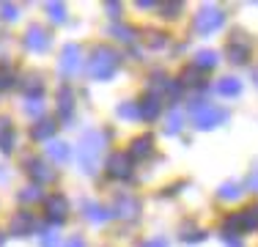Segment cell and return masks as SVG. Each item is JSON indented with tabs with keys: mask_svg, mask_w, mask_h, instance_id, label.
I'll list each match as a JSON object with an SVG mask.
<instances>
[{
	"mask_svg": "<svg viewBox=\"0 0 258 247\" xmlns=\"http://www.w3.org/2000/svg\"><path fill=\"white\" fill-rule=\"evenodd\" d=\"M154 0H138V9H154Z\"/></svg>",
	"mask_w": 258,
	"mask_h": 247,
	"instance_id": "bcb514c9",
	"label": "cell"
},
{
	"mask_svg": "<svg viewBox=\"0 0 258 247\" xmlns=\"http://www.w3.org/2000/svg\"><path fill=\"white\" fill-rule=\"evenodd\" d=\"M22 91H25L28 99H41V94H44V77L41 74H28L25 83H22Z\"/></svg>",
	"mask_w": 258,
	"mask_h": 247,
	"instance_id": "d6986e66",
	"label": "cell"
},
{
	"mask_svg": "<svg viewBox=\"0 0 258 247\" xmlns=\"http://www.w3.org/2000/svg\"><path fill=\"white\" fill-rule=\"evenodd\" d=\"M228 118H231V113L225 107H217V104L204 102V99H192V102H189V121H192V127L201 129V132L223 127Z\"/></svg>",
	"mask_w": 258,
	"mask_h": 247,
	"instance_id": "7a4b0ae2",
	"label": "cell"
},
{
	"mask_svg": "<svg viewBox=\"0 0 258 247\" xmlns=\"http://www.w3.org/2000/svg\"><path fill=\"white\" fill-rule=\"evenodd\" d=\"M25 113L30 115V118L41 115V113H44V102H41V99H28V102H25Z\"/></svg>",
	"mask_w": 258,
	"mask_h": 247,
	"instance_id": "e575fe53",
	"label": "cell"
},
{
	"mask_svg": "<svg viewBox=\"0 0 258 247\" xmlns=\"http://www.w3.org/2000/svg\"><path fill=\"white\" fill-rule=\"evenodd\" d=\"M0 17H3L6 22H14L17 17H20V9L11 6V3H0Z\"/></svg>",
	"mask_w": 258,
	"mask_h": 247,
	"instance_id": "d590c367",
	"label": "cell"
},
{
	"mask_svg": "<svg viewBox=\"0 0 258 247\" xmlns=\"http://www.w3.org/2000/svg\"><path fill=\"white\" fill-rule=\"evenodd\" d=\"M217 64H220V58H217V52H214V49H201V52L195 55V69L209 72V69H214Z\"/></svg>",
	"mask_w": 258,
	"mask_h": 247,
	"instance_id": "7402d4cb",
	"label": "cell"
},
{
	"mask_svg": "<svg viewBox=\"0 0 258 247\" xmlns=\"http://www.w3.org/2000/svg\"><path fill=\"white\" fill-rule=\"evenodd\" d=\"M47 14H50L52 22H66V6L63 3H47Z\"/></svg>",
	"mask_w": 258,
	"mask_h": 247,
	"instance_id": "d6a6232c",
	"label": "cell"
},
{
	"mask_svg": "<svg viewBox=\"0 0 258 247\" xmlns=\"http://www.w3.org/2000/svg\"><path fill=\"white\" fill-rule=\"evenodd\" d=\"M168 85H170V80L165 77L162 72H154V74H151V80H149V91H151V96H157L159 91H165V94H168Z\"/></svg>",
	"mask_w": 258,
	"mask_h": 247,
	"instance_id": "f1b7e54d",
	"label": "cell"
},
{
	"mask_svg": "<svg viewBox=\"0 0 258 247\" xmlns=\"http://www.w3.org/2000/svg\"><path fill=\"white\" fill-rule=\"evenodd\" d=\"M181 187H184V181H179V184H170V187H165V190H162V198H168V195H179V193H181Z\"/></svg>",
	"mask_w": 258,
	"mask_h": 247,
	"instance_id": "7bdbcfd3",
	"label": "cell"
},
{
	"mask_svg": "<svg viewBox=\"0 0 258 247\" xmlns=\"http://www.w3.org/2000/svg\"><path fill=\"white\" fill-rule=\"evenodd\" d=\"M39 222H36L33 212H14V217L9 220V231L14 236H33Z\"/></svg>",
	"mask_w": 258,
	"mask_h": 247,
	"instance_id": "8fae6325",
	"label": "cell"
},
{
	"mask_svg": "<svg viewBox=\"0 0 258 247\" xmlns=\"http://www.w3.org/2000/svg\"><path fill=\"white\" fill-rule=\"evenodd\" d=\"M47 157H50L52 162H66V159H69V146H66L63 140H50V146H47Z\"/></svg>",
	"mask_w": 258,
	"mask_h": 247,
	"instance_id": "603a6c76",
	"label": "cell"
},
{
	"mask_svg": "<svg viewBox=\"0 0 258 247\" xmlns=\"http://www.w3.org/2000/svg\"><path fill=\"white\" fill-rule=\"evenodd\" d=\"M118 66H121V55L115 52L113 47L99 44V47H94V52H91L88 74H91L94 80H99V83H107V80H113V77H115Z\"/></svg>",
	"mask_w": 258,
	"mask_h": 247,
	"instance_id": "3957f363",
	"label": "cell"
},
{
	"mask_svg": "<svg viewBox=\"0 0 258 247\" xmlns=\"http://www.w3.org/2000/svg\"><path fill=\"white\" fill-rule=\"evenodd\" d=\"M140 247H168V239H165V236H154V239L140 242Z\"/></svg>",
	"mask_w": 258,
	"mask_h": 247,
	"instance_id": "60d3db41",
	"label": "cell"
},
{
	"mask_svg": "<svg viewBox=\"0 0 258 247\" xmlns=\"http://www.w3.org/2000/svg\"><path fill=\"white\" fill-rule=\"evenodd\" d=\"M17 143V132H14V124H11L9 115H0V151L11 154Z\"/></svg>",
	"mask_w": 258,
	"mask_h": 247,
	"instance_id": "2e32d148",
	"label": "cell"
},
{
	"mask_svg": "<svg viewBox=\"0 0 258 247\" xmlns=\"http://www.w3.org/2000/svg\"><path fill=\"white\" fill-rule=\"evenodd\" d=\"M115 113H118V118H124V121H138L140 118V107L135 102H121L118 107H115Z\"/></svg>",
	"mask_w": 258,
	"mask_h": 247,
	"instance_id": "83f0119b",
	"label": "cell"
},
{
	"mask_svg": "<svg viewBox=\"0 0 258 247\" xmlns=\"http://www.w3.org/2000/svg\"><path fill=\"white\" fill-rule=\"evenodd\" d=\"M41 198H44V193H41L39 184H28V187H22L20 193H17V201L20 203H36V201H41Z\"/></svg>",
	"mask_w": 258,
	"mask_h": 247,
	"instance_id": "d4e9b609",
	"label": "cell"
},
{
	"mask_svg": "<svg viewBox=\"0 0 258 247\" xmlns=\"http://www.w3.org/2000/svg\"><path fill=\"white\" fill-rule=\"evenodd\" d=\"M44 212H47V220L52 222V225H60L66 217H69V201H66V195H50L44 198Z\"/></svg>",
	"mask_w": 258,
	"mask_h": 247,
	"instance_id": "9c48e42d",
	"label": "cell"
},
{
	"mask_svg": "<svg viewBox=\"0 0 258 247\" xmlns=\"http://www.w3.org/2000/svg\"><path fill=\"white\" fill-rule=\"evenodd\" d=\"M50 44H52V39L41 25H30L25 30V49L28 52H47Z\"/></svg>",
	"mask_w": 258,
	"mask_h": 247,
	"instance_id": "30bf717a",
	"label": "cell"
},
{
	"mask_svg": "<svg viewBox=\"0 0 258 247\" xmlns=\"http://www.w3.org/2000/svg\"><path fill=\"white\" fill-rule=\"evenodd\" d=\"M41 247H60V236L55 231L41 233Z\"/></svg>",
	"mask_w": 258,
	"mask_h": 247,
	"instance_id": "74e56055",
	"label": "cell"
},
{
	"mask_svg": "<svg viewBox=\"0 0 258 247\" xmlns=\"http://www.w3.org/2000/svg\"><path fill=\"white\" fill-rule=\"evenodd\" d=\"M223 244H225V247H244L239 236H223Z\"/></svg>",
	"mask_w": 258,
	"mask_h": 247,
	"instance_id": "ee69618b",
	"label": "cell"
},
{
	"mask_svg": "<svg viewBox=\"0 0 258 247\" xmlns=\"http://www.w3.org/2000/svg\"><path fill=\"white\" fill-rule=\"evenodd\" d=\"M129 159H138V162H146V159L154 154V138L151 135H140V138H135L132 143H129Z\"/></svg>",
	"mask_w": 258,
	"mask_h": 247,
	"instance_id": "9a60e30c",
	"label": "cell"
},
{
	"mask_svg": "<svg viewBox=\"0 0 258 247\" xmlns=\"http://www.w3.org/2000/svg\"><path fill=\"white\" fill-rule=\"evenodd\" d=\"M80 209H83V217L88 222H94V225H104V222L113 217V209L102 206V203H96V201H83Z\"/></svg>",
	"mask_w": 258,
	"mask_h": 247,
	"instance_id": "5bb4252c",
	"label": "cell"
},
{
	"mask_svg": "<svg viewBox=\"0 0 258 247\" xmlns=\"http://www.w3.org/2000/svg\"><path fill=\"white\" fill-rule=\"evenodd\" d=\"M242 193H244V187L239 181H225V184H220V190H217V198L220 201H239L242 198Z\"/></svg>",
	"mask_w": 258,
	"mask_h": 247,
	"instance_id": "ffe728a7",
	"label": "cell"
},
{
	"mask_svg": "<svg viewBox=\"0 0 258 247\" xmlns=\"http://www.w3.org/2000/svg\"><path fill=\"white\" fill-rule=\"evenodd\" d=\"M236 214H239V222H242V233L258 231V209H242Z\"/></svg>",
	"mask_w": 258,
	"mask_h": 247,
	"instance_id": "44dd1931",
	"label": "cell"
},
{
	"mask_svg": "<svg viewBox=\"0 0 258 247\" xmlns=\"http://www.w3.org/2000/svg\"><path fill=\"white\" fill-rule=\"evenodd\" d=\"M104 170H107V176L115 178V181H126V178H132V159H129V154H124V151H113L107 157Z\"/></svg>",
	"mask_w": 258,
	"mask_h": 247,
	"instance_id": "52a82bcc",
	"label": "cell"
},
{
	"mask_svg": "<svg viewBox=\"0 0 258 247\" xmlns=\"http://www.w3.org/2000/svg\"><path fill=\"white\" fill-rule=\"evenodd\" d=\"M25 170H28V176L33 178L36 184H52V181H55V170L44 162V159L30 157L28 162H25Z\"/></svg>",
	"mask_w": 258,
	"mask_h": 247,
	"instance_id": "7c38bea8",
	"label": "cell"
},
{
	"mask_svg": "<svg viewBox=\"0 0 258 247\" xmlns=\"http://www.w3.org/2000/svg\"><path fill=\"white\" fill-rule=\"evenodd\" d=\"M17 85V74L9 64H0V88H14Z\"/></svg>",
	"mask_w": 258,
	"mask_h": 247,
	"instance_id": "4dcf8cb0",
	"label": "cell"
},
{
	"mask_svg": "<svg viewBox=\"0 0 258 247\" xmlns=\"http://www.w3.org/2000/svg\"><path fill=\"white\" fill-rule=\"evenodd\" d=\"M110 33H113L118 41H124V44H132V41L138 39V30H135L132 25H113Z\"/></svg>",
	"mask_w": 258,
	"mask_h": 247,
	"instance_id": "484cf974",
	"label": "cell"
},
{
	"mask_svg": "<svg viewBox=\"0 0 258 247\" xmlns=\"http://www.w3.org/2000/svg\"><path fill=\"white\" fill-rule=\"evenodd\" d=\"M225 55H228V60L233 66H244L250 60V55H253V39L244 30L231 33L228 44H225Z\"/></svg>",
	"mask_w": 258,
	"mask_h": 247,
	"instance_id": "5b68a950",
	"label": "cell"
},
{
	"mask_svg": "<svg viewBox=\"0 0 258 247\" xmlns=\"http://www.w3.org/2000/svg\"><path fill=\"white\" fill-rule=\"evenodd\" d=\"M104 11H107L113 20H118L121 17V3H104Z\"/></svg>",
	"mask_w": 258,
	"mask_h": 247,
	"instance_id": "b9f144b4",
	"label": "cell"
},
{
	"mask_svg": "<svg viewBox=\"0 0 258 247\" xmlns=\"http://www.w3.org/2000/svg\"><path fill=\"white\" fill-rule=\"evenodd\" d=\"M223 25H225V11L217 9V6H204V9L195 14V20H192L195 33L204 36V39H206V36H212V33H217Z\"/></svg>",
	"mask_w": 258,
	"mask_h": 247,
	"instance_id": "277c9868",
	"label": "cell"
},
{
	"mask_svg": "<svg viewBox=\"0 0 258 247\" xmlns=\"http://www.w3.org/2000/svg\"><path fill=\"white\" fill-rule=\"evenodd\" d=\"M104 138H107V135L96 132V129H88V132L80 138V146H77V168L83 170L85 176H94L96 168H99Z\"/></svg>",
	"mask_w": 258,
	"mask_h": 247,
	"instance_id": "6da1fadb",
	"label": "cell"
},
{
	"mask_svg": "<svg viewBox=\"0 0 258 247\" xmlns=\"http://www.w3.org/2000/svg\"><path fill=\"white\" fill-rule=\"evenodd\" d=\"M66 247H85V242H83V236H72L69 242H66Z\"/></svg>",
	"mask_w": 258,
	"mask_h": 247,
	"instance_id": "f6af8a7d",
	"label": "cell"
},
{
	"mask_svg": "<svg viewBox=\"0 0 258 247\" xmlns=\"http://www.w3.org/2000/svg\"><path fill=\"white\" fill-rule=\"evenodd\" d=\"M181 77H184V83H187V85H204V80L198 77V69H195V66H192V69H184Z\"/></svg>",
	"mask_w": 258,
	"mask_h": 247,
	"instance_id": "f35d334b",
	"label": "cell"
},
{
	"mask_svg": "<svg viewBox=\"0 0 258 247\" xmlns=\"http://www.w3.org/2000/svg\"><path fill=\"white\" fill-rule=\"evenodd\" d=\"M3 244H6V233L0 231V247H3Z\"/></svg>",
	"mask_w": 258,
	"mask_h": 247,
	"instance_id": "7dc6e473",
	"label": "cell"
},
{
	"mask_svg": "<svg viewBox=\"0 0 258 247\" xmlns=\"http://www.w3.org/2000/svg\"><path fill=\"white\" fill-rule=\"evenodd\" d=\"M146 44H149L151 49H162L165 44H168V36H165L162 30H149V33H146Z\"/></svg>",
	"mask_w": 258,
	"mask_h": 247,
	"instance_id": "1f68e13d",
	"label": "cell"
},
{
	"mask_svg": "<svg viewBox=\"0 0 258 247\" xmlns=\"http://www.w3.org/2000/svg\"><path fill=\"white\" fill-rule=\"evenodd\" d=\"M58 132V124H55L52 118H39L30 127V140H52V135Z\"/></svg>",
	"mask_w": 258,
	"mask_h": 247,
	"instance_id": "e0dca14e",
	"label": "cell"
},
{
	"mask_svg": "<svg viewBox=\"0 0 258 247\" xmlns=\"http://www.w3.org/2000/svg\"><path fill=\"white\" fill-rule=\"evenodd\" d=\"M58 118L69 127L72 118H75V91L69 85H60L58 88Z\"/></svg>",
	"mask_w": 258,
	"mask_h": 247,
	"instance_id": "4fadbf2b",
	"label": "cell"
},
{
	"mask_svg": "<svg viewBox=\"0 0 258 247\" xmlns=\"http://www.w3.org/2000/svg\"><path fill=\"white\" fill-rule=\"evenodd\" d=\"M83 66V49L77 44H66L60 49V58H58V69L66 74V77H75Z\"/></svg>",
	"mask_w": 258,
	"mask_h": 247,
	"instance_id": "ba28073f",
	"label": "cell"
},
{
	"mask_svg": "<svg viewBox=\"0 0 258 247\" xmlns=\"http://www.w3.org/2000/svg\"><path fill=\"white\" fill-rule=\"evenodd\" d=\"M220 231H223V236H239V233H242L239 214H228V217L223 220V225H220Z\"/></svg>",
	"mask_w": 258,
	"mask_h": 247,
	"instance_id": "4316f807",
	"label": "cell"
},
{
	"mask_svg": "<svg viewBox=\"0 0 258 247\" xmlns=\"http://www.w3.org/2000/svg\"><path fill=\"white\" fill-rule=\"evenodd\" d=\"M181 127H184L181 113H179V110H173V113L168 115V124H165V135H170V138H173V135L181 132Z\"/></svg>",
	"mask_w": 258,
	"mask_h": 247,
	"instance_id": "f546056e",
	"label": "cell"
},
{
	"mask_svg": "<svg viewBox=\"0 0 258 247\" xmlns=\"http://www.w3.org/2000/svg\"><path fill=\"white\" fill-rule=\"evenodd\" d=\"M206 239V231H192L189 233L187 228H184V233H181V242L184 244H198V242H204Z\"/></svg>",
	"mask_w": 258,
	"mask_h": 247,
	"instance_id": "8d00e7d4",
	"label": "cell"
},
{
	"mask_svg": "<svg viewBox=\"0 0 258 247\" xmlns=\"http://www.w3.org/2000/svg\"><path fill=\"white\" fill-rule=\"evenodd\" d=\"M244 187L250 190V193H258V165L253 170H250V176H247V184H244Z\"/></svg>",
	"mask_w": 258,
	"mask_h": 247,
	"instance_id": "ab89813d",
	"label": "cell"
},
{
	"mask_svg": "<svg viewBox=\"0 0 258 247\" xmlns=\"http://www.w3.org/2000/svg\"><path fill=\"white\" fill-rule=\"evenodd\" d=\"M140 212H143V203H140V198H135V195H129V193L115 195L113 217H121V220H126V222H135V220H140Z\"/></svg>",
	"mask_w": 258,
	"mask_h": 247,
	"instance_id": "8992f818",
	"label": "cell"
},
{
	"mask_svg": "<svg viewBox=\"0 0 258 247\" xmlns=\"http://www.w3.org/2000/svg\"><path fill=\"white\" fill-rule=\"evenodd\" d=\"M159 113H162V102H159V96H151V94H149V96L143 99V104H140V118L157 121Z\"/></svg>",
	"mask_w": 258,
	"mask_h": 247,
	"instance_id": "ac0fdd59",
	"label": "cell"
},
{
	"mask_svg": "<svg viewBox=\"0 0 258 247\" xmlns=\"http://www.w3.org/2000/svg\"><path fill=\"white\" fill-rule=\"evenodd\" d=\"M159 11H162L165 20H176V17H179L181 11H184V3H179V0H176V3H165Z\"/></svg>",
	"mask_w": 258,
	"mask_h": 247,
	"instance_id": "836d02e7",
	"label": "cell"
},
{
	"mask_svg": "<svg viewBox=\"0 0 258 247\" xmlns=\"http://www.w3.org/2000/svg\"><path fill=\"white\" fill-rule=\"evenodd\" d=\"M217 94H223V96H239L242 94V80H236V77H223L217 83Z\"/></svg>",
	"mask_w": 258,
	"mask_h": 247,
	"instance_id": "cb8c5ba5",
	"label": "cell"
}]
</instances>
